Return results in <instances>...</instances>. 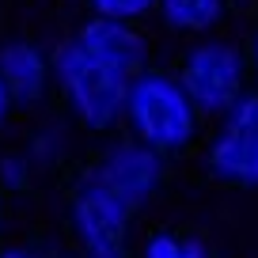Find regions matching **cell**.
Here are the masks:
<instances>
[{"label":"cell","mask_w":258,"mask_h":258,"mask_svg":"<svg viewBox=\"0 0 258 258\" xmlns=\"http://www.w3.org/2000/svg\"><path fill=\"white\" fill-rule=\"evenodd\" d=\"M84 258H125L121 250H88Z\"/></svg>","instance_id":"5bb4252c"},{"label":"cell","mask_w":258,"mask_h":258,"mask_svg":"<svg viewBox=\"0 0 258 258\" xmlns=\"http://www.w3.org/2000/svg\"><path fill=\"white\" fill-rule=\"evenodd\" d=\"M49 64L31 42H12L0 49V80L8 84L16 103H34L46 88Z\"/></svg>","instance_id":"ba28073f"},{"label":"cell","mask_w":258,"mask_h":258,"mask_svg":"<svg viewBox=\"0 0 258 258\" xmlns=\"http://www.w3.org/2000/svg\"><path fill=\"white\" fill-rule=\"evenodd\" d=\"M198 106V114H228L243 99V57L224 42H205L190 49L178 80Z\"/></svg>","instance_id":"3957f363"},{"label":"cell","mask_w":258,"mask_h":258,"mask_svg":"<svg viewBox=\"0 0 258 258\" xmlns=\"http://www.w3.org/2000/svg\"><path fill=\"white\" fill-rule=\"evenodd\" d=\"M0 258H34V254H27V250H4Z\"/></svg>","instance_id":"9a60e30c"},{"label":"cell","mask_w":258,"mask_h":258,"mask_svg":"<svg viewBox=\"0 0 258 258\" xmlns=\"http://www.w3.org/2000/svg\"><path fill=\"white\" fill-rule=\"evenodd\" d=\"M53 69H57V84H61L64 99L73 103V110L88 125L106 129L118 114H125V99H129L133 76L121 73L118 64L95 57L91 49H84L73 38L57 49Z\"/></svg>","instance_id":"6da1fadb"},{"label":"cell","mask_w":258,"mask_h":258,"mask_svg":"<svg viewBox=\"0 0 258 258\" xmlns=\"http://www.w3.org/2000/svg\"><path fill=\"white\" fill-rule=\"evenodd\" d=\"M254 69H258V38H254Z\"/></svg>","instance_id":"2e32d148"},{"label":"cell","mask_w":258,"mask_h":258,"mask_svg":"<svg viewBox=\"0 0 258 258\" xmlns=\"http://www.w3.org/2000/svg\"><path fill=\"white\" fill-rule=\"evenodd\" d=\"M209 167L224 182L258 186V95H243L224 114V125L209 148Z\"/></svg>","instance_id":"277c9868"},{"label":"cell","mask_w":258,"mask_h":258,"mask_svg":"<svg viewBox=\"0 0 258 258\" xmlns=\"http://www.w3.org/2000/svg\"><path fill=\"white\" fill-rule=\"evenodd\" d=\"M76 42H80L84 49H91L95 57L118 64L121 73H129V76H137V69L145 64V38L129 23H121V19L95 16L91 23H84V31L76 34Z\"/></svg>","instance_id":"52a82bcc"},{"label":"cell","mask_w":258,"mask_h":258,"mask_svg":"<svg viewBox=\"0 0 258 258\" xmlns=\"http://www.w3.org/2000/svg\"><path fill=\"white\" fill-rule=\"evenodd\" d=\"M160 12L178 31H209L224 12V0H160Z\"/></svg>","instance_id":"9c48e42d"},{"label":"cell","mask_w":258,"mask_h":258,"mask_svg":"<svg viewBox=\"0 0 258 258\" xmlns=\"http://www.w3.org/2000/svg\"><path fill=\"white\" fill-rule=\"evenodd\" d=\"M145 258H205V247L194 239H175V235H156L148 239Z\"/></svg>","instance_id":"8fae6325"},{"label":"cell","mask_w":258,"mask_h":258,"mask_svg":"<svg viewBox=\"0 0 258 258\" xmlns=\"http://www.w3.org/2000/svg\"><path fill=\"white\" fill-rule=\"evenodd\" d=\"M4 178H8V182H23V178H27L23 160H16V156H12V160H4Z\"/></svg>","instance_id":"7c38bea8"},{"label":"cell","mask_w":258,"mask_h":258,"mask_svg":"<svg viewBox=\"0 0 258 258\" xmlns=\"http://www.w3.org/2000/svg\"><path fill=\"white\" fill-rule=\"evenodd\" d=\"M91 178L99 186H106L114 198H121L129 209H141L163 178V160L148 145H118L91 171Z\"/></svg>","instance_id":"5b68a950"},{"label":"cell","mask_w":258,"mask_h":258,"mask_svg":"<svg viewBox=\"0 0 258 258\" xmlns=\"http://www.w3.org/2000/svg\"><path fill=\"white\" fill-rule=\"evenodd\" d=\"M125 118L141 145L156 148V152H175L194 137L198 106L190 103V95L178 80L163 73H141L129 84Z\"/></svg>","instance_id":"7a4b0ae2"},{"label":"cell","mask_w":258,"mask_h":258,"mask_svg":"<svg viewBox=\"0 0 258 258\" xmlns=\"http://www.w3.org/2000/svg\"><path fill=\"white\" fill-rule=\"evenodd\" d=\"M129 217H133V209L121 198H114L91 175L84 178L80 194H76V202H73V228H76V235H80V243L88 250H121Z\"/></svg>","instance_id":"8992f818"},{"label":"cell","mask_w":258,"mask_h":258,"mask_svg":"<svg viewBox=\"0 0 258 258\" xmlns=\"http://www.w3.org/2000/svg\"><path fill=\"white\" fill-rule=\"evenodd\" d=\"M91 8L103 19H121V23H129V19H141L152 8H160V0H91Z\"/></svg>","instance_id":"30bf717a"},{"label":"cell","mask_w":258,"mask_h":258,"mask_svg":"<svg viewBox=\"0 0 258 258\" xmlns=\"http://www.w3.org/2000/svg\"><path fill=\"white\" fill-rule=\"evenodd\" d=\"M12 103H16V99H12V91H8V84L0 80V125H4V118H8V110H12Z\"/></svg>","instance_id":"4fadbf2b"}]
</instances>
